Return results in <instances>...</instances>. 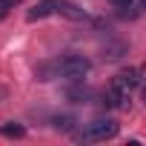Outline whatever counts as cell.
Segmentation results:
<instances>
[{
	"mask_svg": "<svg viewBox=\"0 0 146 146\" xmlns=\"http://www.w3.org/2000/svg\"><path fill=\"white\" fill-rule=\"evenodd\" d=\"M117 135V123L115 120H92L83 129V140H109Z\"/></svg>",
	"mask_w": 146,
	"mask_h": 146,
	"instance_id": "6da1fadb",
	"label": "cell"
},
{
	"mask_svg": "<svg viewBox=\"0 0 146 146\" xmlns=\"http://www.w3.org/2000/svg\"><path fill=\"white\" fill-rule=\"evenodd\" d=\"M57 12H60V15H66V17H75V20H80V17H83V12H78L72 3H57Z\"/></svg>",
	"mask_w": 146,
	"mask_h": 146,
	"instance_id": "5b68a950",
	"label": "cell"
},
{
	"mask_svg": "<svg viewBox=\"0 0 146 146\" xmlns=\"http://www.w3.org/2000/svg\"><path fill=\"white\" fill-rule=\"evenodd\" d=\"M52 12H57V0H40V3L29 12V20H43V17H49Z\"/></svg>",
	"mask_w": 146,
	"mask_h": 146,
	"instance_id": "277c9868",
	"label": "cell"
},
{
	"mask_svg": "<svg viewBox=\"0 0 146 146\" xmlns=\"http://www.w3.org/2000/svg\"><path fill=\"white\" fill-rule=\"evenodd\" d=\"M140 75V69H123V72H117V75L112 78V86L117 89V92H123V95H132V89L137 86V78Z\"/></svg>",
	"mask_w": 146,
	"mask_h": 146,
	"instance_id": "3957f363",
	"label": "cell"
},
{
	"mask_svg": "<svg viewBox=\"0 0 146 146\" xmlns=\"http://www.w3.org/2000/svg\"><path fill=\"white\" fill-rule=\"evenodd\" d=\"M115 6H132V0H112Z\"/></svg>",
	"mask_w": 146,
	"mask_h": 146,
	"instance_id": "ba28073f",
	"label": "cell"
},
{
	"mask_svg": "<svg viewBox=\"0 0 146 146\" xmlns=\"http://www.w3.org/2000/svg\"><path fill=\"white\" fill-rule=\"evenodd\" d=\"M60 72L69 78V80H83V75L89 72V60L83 54H69L63 63H60Z\"/></svg>",
	"mask_w": 146,
	"mask_h": 146,
	"instance_id": "7a4b0ae2",
	"label": "cell"
},
{
	"mask_svg": "<svg viewBox=\"0 0 146 146\" xmlns=\"http://www.w3.org/2000/svg\"><path fill=\"white\" fill-rule=\"evenodd\" d=\"M143 100H146V86H143Z\"/></svg>",
	"mask_w": 146,
	"mask_h": 146,
	"instance_id": "8fae6325",
	"label": "cell"
},
{
	"mask_svg": "<svg viewBox=\"0 0 146 146\" xmlns=\"http://www.w3.org/2000/svg\"><path fill=\"white\" fill-rule=\"evenodd\" d=\"M140 6H143V9H146V0H140Z\"/></svg>",
	"mask_w": 146,
	"mask_h": 146,
	"instance_id": "30bf717a",
	"label": "cell"
},
{
	"mask_svg": "<svg viewBox=\"0 0 146 146\" xmlns=\"http://www.w3.org/2000/svg\"><path fill=\"white\" fill-rule=\"evenodd\" d=\"M0 132H3L6 137H23V135H26V129H23V126H17V123H6Z\"/></svg>",
	"mask_w": 146,
	"mask_h": 146,
	"instance_id": "8992f818",
	"label": "cell"
},
{
	"mask_svg": "<svg viewBox=\"0 0 146 146\" xmlns=\"http://www.w3.org/2000/svg\"><path fill=\"white\" fill-rule=\"evenodd\" d=\"M6 9H9V6L3 3V0H0V20H3V17H6Z\"/></svg>",
	"mask_w": 146,
	"mask_h": 146,
	"instance_id": "52a82bcc",
	"label": "cell"
},
{
	"mask_svg": "<svg viewBox=\"0 0 146 146\" xmlns=\"http://www.w3.org/2000/svg\"><path fill=\"white\" fill-rule=\"evenodd\" d=\"M6 6H17V3H23V0H3Z\"/></svg>",
	"mask_w": 146,
	"mask_h": 146,
	"instance_id": "9c48e42d",
	"label": "cell"
}]
</instances>
